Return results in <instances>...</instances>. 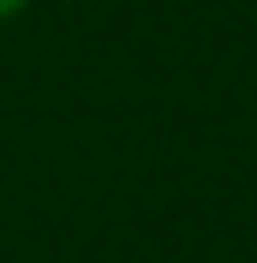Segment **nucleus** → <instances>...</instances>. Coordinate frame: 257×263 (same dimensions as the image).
<instances>
[{
	"label": "nucleus",
	"mask_w": 257,
	"mask_h": 263,
	"mask_svg": "<svg viewBox=\"0 0 257 263\" xmlns=\"http://www.w3.org/2000/svg\"><path fill=\"white\" fill-rule=\"evenodd\" d=\"M22 6H27V0H0V22H6V16H16Z\"/></svg>",
	"instance_id": "nucleus-1"
}]
</instances>
